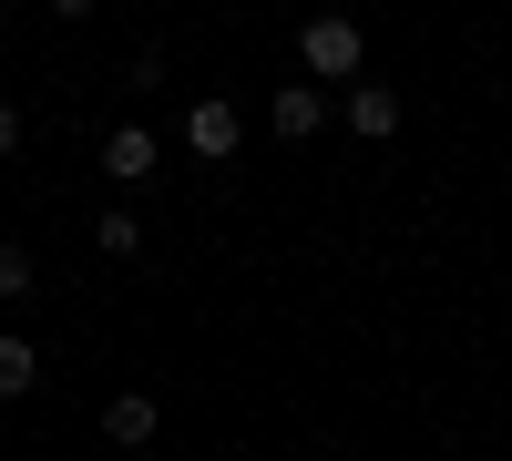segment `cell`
Instances as JSON below:
<instances>
[{"label":"cell","mask_w":512,"mask_h":461,"mask_svg":"<svg viewBox=\"0 0 512 461\" xmlns=\"http://www.w3.org/2000/svg\"><path fill=\"white\" fill-rule=\"evenodd\" d=\"M21 390H41V349L21 328H0V400H21Z\"/></svg>","instance_id":"52a82bcc"},{"label":"cell","mask_w":512,"mask_h":461,"mask_svg":"<svg viewBox=\"0 0 512 461\" xmlns=\"http://www.w3.org/2000/svg\"><path fill=\"white\" fill-rule=\"evenodd\" d=\"M93 246H103V257H144V226H134V216H123V205H113V216L93 226Z\"/></svg>","instance_id":"ba28073f"},{"label":"cell","mask_w":512,"mask_h":461,"mask_svg":"<svg viewBox=\"0 0 512 461\" xmlns=\"http://www.w3.org/2000/svg\"><path fill=\"white\" fill-rule=\"evenodd\" d=\"M338 123H349L359 144H390L400 134V93L390 82H359V93H338Z\"/></svg>","instance_id":"277c9868"},{"label":"cell","mask_w":512,"mask_h":461,"mask_svg":"<svg viewBox=\"0 0 512 461\" xmlns=\"http://www.w3.org/2000/svg\"><path fill=\"white\" fill-rule=\"evenodd\" d=\"M0 154H21V103H0Z\"/></svg>","instance_id":"30bf717a"},{"label":"cell","mask_w":512,"mask_h":461,"mask_svg":"<svg viewBox=\"0 0 512 461\" xmlns=\"http://www.w3.org/2000/svg\"><path fill=\"white\" fill-rule=\"evenodd\" d=\"M154 431H164V410H154V390H113V400H103V441H113V451H144Z\"/></svg>","instance_id":"5b68a950"},{"label":"cell","mask_w":512,"mask_h":461,"mask_svg":"<svg viewBox=\"0 0 512 461\" xmlns=\"http://www.w3.org/2000/svg\"><path fill=\"white\" fill-rule=\"evenodd\" d=\"M31 277H41L31 246H0V298H31Z\"/></svg>","instance_id":"9c48e42d"},{"label":"cell","mask_w":512,"mask_h":461,"mask_svg":"<svg viewBox=\"0 0 512 461\" xmlns=\"http://www.w3.org/2000/svg\"><path fill=\"white\" fill-rule=\"evenodd\" d=\"M297 72H308V82H349V93H359V72H369L359 21H349V11H318L308 31H297Z\"/></svg>","instance_id":"6da1fadb"},{"label":"cell","mask_w":512,"mask_h":461,"mask_svg":"<svg viewBox=\"0 0 512 461\" xmlns=\"http://www.w3.org/2000/svg\"><path fill=\"white\" fill-rule=\"evenodd\" d=\"M154 164H164V144L144 134V123H113V144H103V175H113V185H144Z\"/></svg>","instance_id":"8992f818"},{"label":"cell","mask_w":512,"mask_h":461,"mask_svg":"<svg viewBox=\"0 0 512 461\" xmlns=\"http://www.w3.org/2000/svg\"><path fill=\"white\" fill-rule=\"evenodd\" d=\"M267 123H277V144H318L328 134V93H318V82H277Z\"/></svg>","instance_id":"7a4b0ae2"},{"label":"cell","mask_w":512,"mask_h":461,"mask_svg":"<svg viewBox=\"0 0 512 461\" xmlns=\"http://www.w3.org/2000/svg\"><path fill=\"white\" fill-rule=\"evenodd\" d=\"M185 144H195V154H205V164H226V154H236V144H246V113H236V103H226V93H205V103H195V113H185Z\"/></svg>","instance_id":"3957f363"}]
</instances>
